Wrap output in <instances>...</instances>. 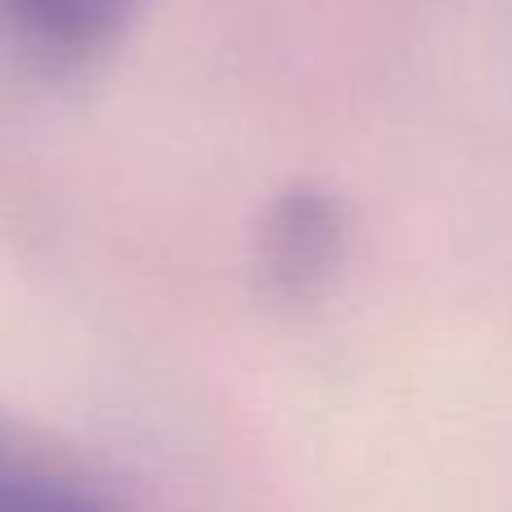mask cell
I'll list each match as a JSON object with an SVG mask.
<instances>
[{
  "label": "cell",
  "instance_id": "2",
  "mask_svg": "<svg viewBox=\"0 0 512 512\" xmlns=\"http://www.w3.org/2000/svg\"><path fill=\"white\" fill-rule=\"evenodd\" d=\"M140 0H0V41L32 68H81L122 36Z\"/></svg>",
  "mask_w": 512,
  "mask_h": 512
},
{
  "label": "cell",
  "instance_id": "1",
  "mask_svg": "<svg viewBox=\"0 0 512 512\" xmlns=\"http://www.w3.org/2000/svg\"><path fill=\"white\" fill-rule=\"evenodd\" d=\"M346 248V216L328 189L297 185L270 203L256 230V279L274 301H310Z\"/></svg>",
  "mask_w": 512,
  "mask_h": 512
},
{
  "label": "cell",
  "instance_id": "3",
  "mask_svg": "<svg viewBox=\"0 0 512 512\" xmlns=\"http://www.w3.org/2000/svg\"><path fill=\"white\" fill-rule=\"evenodd\" d=\"M0 512H126L86 472L0 414Z\"/></svg>",
  "mask_w": 512,
  "mask_h": 512
}]
</instances>
